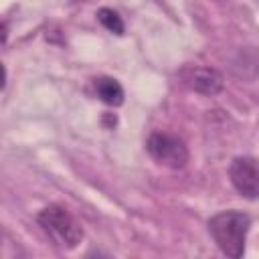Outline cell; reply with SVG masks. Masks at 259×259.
<instances>
[{
    "label": "cell",
    "instance_id": "6",
    "mask_svg": "<svg viewBox=\"0 0 259 259\" xmlns=\"http://www.w3.org/2000/svg\"><path fill=\"white\" fill-rule=\"evenodd\" d=\"M93 89H95L97 97L107 105L117 107L123 103V87L113 77H97L93 81Z\"/></svg>",
    "mask_w": 259,
    "mask_h": 259
},
{
    "label": "cell",
    "instance_id": "3",
    "mask_svg": "<svg viewBox=\"0 0 259 259\" xmlns=\"http://www.w3.org/2000/svg\"><path fill=\"white\" fill-rule=\"evenodd\" d=\"M146 150L148 154L162 166L172 168V170H180L188 164V148L186 144L168 132H154L150 134L148 142H146Z\"/></svg>",
    "mask_w": 259,
    "mask_h": 259
},
{
    "label": "cell",
    "instance_id": "2",
    "mask_svg": "<svg viewBox=\"0 0 259 259\" xmlns=\"http://www.w3.org/2000/svg\"><path fill=\"white\" fill-rule=\"evenodd\" d=\"M42 231L61 249H75L83 239V227L61 204H49L36 217Z\"/></svg>",
    "mask_w": 259,
    "mask_h": 259
},
{
    "label": "cell",
    "instance_id": "1",
    "mask_svg": "<svg viewBox=\"0 0 259 259\" xmlns=\"http://www.w3.org/2000/svg\"><path fill=\"white\" fill-rule=\"evenodd\" d=\"M251 229V217L243 210H223L208 219V233L221 253L231 259L245 255L247 233Z\"/></svg>",
    "mask_w": 259,
    "mask_h": 259
},
{
    "label": "cell",
    "instance_id": "4",
    "mask_svg": "<svg viewBox=\"0 0 259 259\" xmlns=\"http://www.w3.org/2000/svg\"><path fill=\"white\" fill-rule=\"evenodd\" d=\"M229 178L235 190L247 198H259V160L253 156H237L229 166Z\"/></svg>",
    "mask_w": 259,
    "mask_h": 259
},
{
    "label": "cell",
    "instance_id": "7",
    "mask_svg": "<svg viewBox=\"0 0 259 259\" xmlns=\"http://www.w3.org/2000/svg\"><path fill=\"white\" fill-rule=\"evenodd\" d=\"M97 20L113 34H123V30H125V24H123L121 16L111 8H99L97 10Z\"/></svg>",
    "mask_w": 259,
    "mask_h": 259
},
{
    "label": "cell",
    "instance_id": "5",
    "mask_svg": "<svg viewBox=\"0 0 259 259\" xmlns=\"http://www.w3.org/2000/svg\"><path fill=\"white\" fill-rule=\"evenodd\" d=\"M184 83L192 91H196L200 95H208V97L219 95L225 87L223 75L208 67H192V69L184 71Z\"/></svg>",
    "mask_w": 259,
    "mask_h": 259
}]
</instances>
